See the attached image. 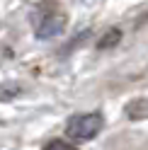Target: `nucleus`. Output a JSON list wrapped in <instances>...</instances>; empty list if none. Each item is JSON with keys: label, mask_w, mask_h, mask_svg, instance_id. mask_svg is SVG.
I'll use <instances>...</instances> for the list:
<instances>
[{"label": "nucleus", "mask_w": 148, "mask_h": 150, "mask_svg": "<svg viewBox=\"0 0 148 150\" xmlns=\"http://www.w3.org/2000/svg\"><path fill=\"white\" fill-rule=\"evenodd\" d=\"M102 126H105V119L97 111H92V114H75L68 119L66 133L73 140H90L102 131Z\"/></svg>", "instance_id": "f257e3e1"}, {"label": "nucleus", "mask_w": 148, "mask_h": 150, "mask_svg": "<svg viewBox=\"0 0 148 150\" xmlns=\"http://www.w3.org/2000/svg\"><path fill=\"white\" fill-rule=\"evenodd\" d=\"M66 27V15H63L58 7H49V10L39 12V20H36V39H53L58 36Z\"/></svg>", "instance_id": "f03ea898"}, {"label": "nucleus", "mask_w": 148, "mask_h": 150, "mask_svg": "<svg viewBox=\"0 0 148 150\" xmlns=\"http://www.w3.org/2000/svg\"><path fill=\"white\" fill-rule=\"evenodd\" d=\"M148 102H146V97H136V99H131L126 104V116L131 119V121H143L146 119V114H148Z\"/></svg>", "instance_id": "7ed1b4c3"}, {"label": "nucleus", "mask_w": 148, "mask_h": 150, "mask_svg": "<svg viewBox=\"0 0 148 150\" xmlns=\"http://www.w3.org/2000/svg\"><path fill=\"white\" fill-rule=\"evenodd\" d=\"M44 150H78V148L70 145L68 140H63V138H53V140H49V143L44 145Z\"/></svg>", "instance_id": "39448f33"}, {"label": "nucleus", "mask_w": 148, "mask_h": 150, "mask_svg": "<svg viewBox=\"0 0 148 150\" xmlns=\"http://www.w3.org/2000/svg\"><path fill=\"white\" fill-rule=\"evenodd\" d=\"M119 41H122V29H109V32H105V36L97 41V49L100 51H107V49H114V46H119Z\"/></svg>", "instance_id": "20e7f679"}]
</instances>
